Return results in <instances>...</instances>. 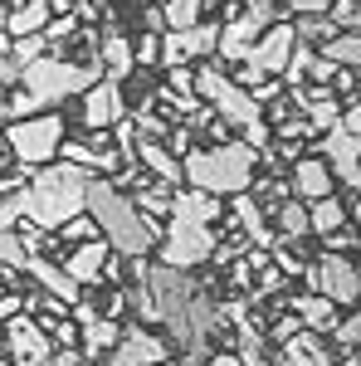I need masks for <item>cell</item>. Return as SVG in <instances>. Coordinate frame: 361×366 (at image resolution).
<instances>
[{"mask_svg":"<svg viewBox=\"0 0 361 366\" xmlns=\"http://www.w3.org/2000/svg\"><path fill=\"white\" fill-rule=\"evenodd\" d=\"M88 171L69 167V162H49V167L29 171V181L15 191L20 200V220L34 229H44V234H54L64 220H74V215H84V196H88Z\"/></svg>","mask_w":361,"mask_h":366,"instance_id":"1","label":"cell"},{"mask_svg":"<svg viewBox=\"0 0 361 366\" xmlns=\"http://www.w3.org/2000/svg\"><path fill=\"white\" fill-rule=\"evenodd\" d=\"M84 210L93 215V225H98V234L108 239V249L122 254V259H137V254L152 259L157 244H162V225L147 220L137 205H132V196H122V191H117L112 181H103V176L88 181Z\"/></svg>","mask_w":361,"mask_h":366,"instance_id":"2","label":"cell"},{"mask_svg":"<svg viewBox=\"0 0 361 366\" xmlns=\"http://www.w3.org/2000/svg\"><path fill=\"white\" fill-rule=\"evenodd\" d=\"M181 176L191 191H205V196H239L249 191L254 176H259V152L244 147V142H215V147H200V152H186L181 157Z\"/></svg>","mask_w":361,"mask_h":366,"instance_id":"3","label":"cell"},{"mask_svg":"<svg viewBox=\"0 0 361 366\" xmlns=\"http://www.w3.org/2000/svg\"><path fill=\"white\" fill-rule=\"evenodd\" d=\"M98 79H103L98 64H74V59H59V54H44V59H34L29 69H20V88L39 98L44 113L54 103H64V98H84Z\"/></svg>","mask_w":361,"mask_h":366,"instance_id":"4","label":"cell"},{"mask_svg":"<svg viewBox=\"0 0 361 366\" xmlns=\"http://www.w3.org/2000/svg\"><path fill=\"white\" fill-rule=\"evenodd\" d=\"M64 137H69V122L54 108L25 117V122H5V152L20 171H39L49 162H59V142Z\"/></svg>","mask_w":361,"mask_h":366,"instance_id":"5","label":"cell"},{"mask_svg":"<svg viewBox=\"0 0 361 366\" xmlns=\"http://www.w3.org/2000/svg\"><path fill=\"white\" fill-rule=\"evenodd\" d=\"M210 254H215V229H210V225H195V220H176V215H171L167 225H162L157 264H167V269H181V274H191L195 264H205Z\"/></svg>","mask_w":361,"mask_h":366,"instance_id":"6","label":"cell"},{"mask_svg":"<svg viewBox=\"0 0 361 366\" xmlns=\"http://www.w3.org/2000/svg\"><path fill=\"white\" fill-rule=\"evenodd\" d=\"M307 279H312V293H322L337 312H342V308H357V303H361V274H357V264H352L347 254L322 249L317 269H312Z\"/></svg>","mask_w":361,"mask_h":366,"instance_id":"7","label":"cell"},{"mask_svg":"<svg viewBox=\"0 0 361 366\" xmlns=\"http://www.w3.org/2000/svg\"><path fill=\"white\" fill-rule=\"evenodd\" d=\"M127 117V98H122V84L117 79H98V84L84 93V127L88 132H112L117 122Z\"/></svg>","mask_w":361,"mask_h":366,"instance_id":"8","label":"cell"},{"mask_svg":"<svg viewBox=\"0 0 361 366\" xmlns=\"http://www.w3.org/2000/svg\"><path fill=\"white\" fill-rule=\"evenodd\" d=\"M5 347H10V357H15L20 366H44V362H49V352H54L49 332H44L29 312H20V317L5 322Z\"/></svg>","mask_w":361,"mask_h":366,"instance_id":"9","label":"cell"},{"mask_svg":"<svg viewBox=\"0 0 361 366\" xmlns=\"http://www.w3.org/2000/svg\"><path fill=\"white\" fill-rule=\"evenodd\" d=\"M293 44H298V34H293V25L288 20H278V25H269L259 39H254L249 49V64L264 74V79H278L283 69H288V54H293Z\"/></svg>","mask_w":361,"mask_h":366,"instance_id":"10","label":"cell"},{"mask_svg":"<svg viewBox=\"0 0 361 366\" xmlns=\"http://www.w3.org/2000/svg\"><path fill=\"white\" fill-rule=\"evenodd\" d=\"M283 181H288V196L303 200V205H312V200H322V196H332V191H337L332 167H327L322 157H298V162L288 167Z\"/></svg>","mask_w":361,"mask_h":366,"instance_id":"11","label":"cell"},{"mask_svg":"<svg viewBox=\"0 0 361 366\" xmlns=\"http://www.w3.org/2000/svg\"><path fill=\"white\" fill-rule=\"evenodd\" d=\"M108 254H112L108 239H88V244L64 249V254H54V259H59V269L84 288V283H103V264H108Z\"/></svg>","mask_w":361,"mask_h":366,"instance_id":"12","label":"cell"},{"mask_svg":"<svg viewBox=\"0 0 361 366\" xmlns=\"http://www.w3.org/2000/svg\"><path fill=\"white\" fill-rule=\"evenodd\" d=\"M25 274H29L34 283H39V293H49V298L69 303V308H74V303L84 298V288H79V283H74L69 274H64V269H59V259H54V254H34V259L25 264Z\"/></svg>","mask_w":361,"mask_h":366,"instance_id":"13","label":"cell"},{"mask_svg":"<svg viewBox=\"0 0 361 366\" xmlns=\"http://www.w3.org/2000/svg\"><path fill=\"white\" fill-rule=\"evenodd\" d=\"M132 167H142L152 181H162V186H171V191H181L186 186V176H181V162L171 157L162 142H137V152H132Z\"/></svg>","mask_w":361,"mask_h":366,"instance_id":"14","label":"cell"},{"mask_svg":"<svg viewBox=\"0 0 361 366\" xmlns=\"http://www.w3.org/2000/svg\"><path fill=\"white\" fill-rule=\"evenodd\" d=\"M171 215L176 220H195V225H215V220H224V200L181 186V191H171Z\"/></svg>","mask_w":361,"mask_h":366,"instance_id":"15","label":"cell"},{"mask_svg":"<svg viewBox=\"0 0 361 366\" xmlns=\"http://www.w3.org/2000/svg\"><path fill=\"white\" fill-rule=\"evenodd\" d=\"M117 337H122V322H112V317H88V322H79V352H84V362H98V357H108L112 347H117Z\"/></svg>","mask_w":361,"mask_h":366,"instance_id":"16","label":"cell"},{"mask_svg":"<svg viewBox=\"0 0 361 366\" xmlns=\"http://www.w3.org/2000/svg\"><path fill=\"white\" fill-rule=\"evenodd\" d=\"M49 20H54L49 0H20V5H10V10H5V34H10V39L44 34V25H49Z\"/></svg>","mask_w":361,"mask_h":366,"instance_id":"17","label":"cell"},{"mask_svg":"<svg viewBox=\"0 0 361 366\" xmlns=\"http://www.w3.org/2000/svg\"><path fill=\"white\" fill-rule=\"evenodd\" d=\"M288 312L303 322L307 332H332L337 327V308L322 293H293V298H288Z\"/></svg>","mask_w":361,"mask_h":366,"instance_id":"18","label":"cell"},{"mask_svg":"<svg viewBox=\"0 0 361 366\" xmlns=\"http://www.w3.org/2000/svg\"><path fill=\"white\" fill-rule=\"evenodd\" d=\"M98 69H103L108 79L122 84V79L137 69V59H132V39H127V34H108V39H103V49H98Z\"/></svg>","mask_w":361,"mask_h":366,"instance_id":"19","label":"cell"},{"mask_svg":"<svg viewBox=\"0 0 361 366\" xmlns=\"http://www.w3.org/2000/svg\"><path fill=\"white\" fill-rule=\"evenodd\" d=\"M176 39H181L186 64H191V59H210L215 44H220V20H200V25H191V29H176Z\"/></svg>","mask_w":361,"mask_h":366,"instance_id":"20","label":"cell"},{"mask_svg":"<svg viewBox=\"0 0 361 366\" xmlns=\"http://www.w3.org/2000/svg\"><path fill=\"white\" fill-rule=\"evenodd\" d=\"M347 220H352V215H347V200L337 196V191H332V196H322V200H312V205H307V225H312V234H322V239H327L332 229H342Z\"/></svg>","mask_w":361,"mask_h":366,"instance_id":"21","label":"cell"},{"mask_svg":"<svg viewBox=\"0 0 361 366\" xmlns=\"http://www.w3.org/2000/svg\"><path fill=\"white\" fill-rule=\"evenodd\" d=\"M269 215H274V225H278V239H283V244H293V239H303V234H312V225H307V205L303 200H278L274 210H269Z\"/></svg>","mask_w":361,"mask_h":366,"instance_id":"22","label":"cell"},{"mask_svg":"<svg viewBox=\"0 0 361 366\" xmlns=\"http://www.w3.org/2000/svg\"><path fill=\"white\" fill-rule=\"evenodd\" d=\"M322 59H332L337 69H352V74H361V34H347V29H337L332 39L317 49Z\"/></svg>","mask_w":361,"mask_h":366,"instance_id":"23","label":"cell"},{"mask_svg":"<svg viewBox=\"0 0 361 366\" xmlns=\"http://www.w3.org/2000/svg\"><path fill=\"white\" fill-rule=\"evenodd\" d=\"M54 239L59 244H64V249H79V244H88V239H103V234H98V225H93V215H74V220H64V225L54 229Z\"/></svg>","mask_w":361,"mask_h":366,"instance_id":"24","label":"cell"},{"mask_svg":"<svg viewBox=\"0 0 361 366\" xmlns=\"http://www.w3.org/2000/svg\"><path fill=\"white\" fill-rule=\"evenodd\" d=\"M34 113H44V108H39V98H34V93H25L20 84L0 98V117H5V122H25V117H34Z\"/></svg>","mask_w":361,"mask_h":366,"instance_id":"25","label":"cell"},{"mask_svg":"<svg viewBox=\"0 0 361 366\" xmlns=\"http://www.w3.org/2000/svg\"><path fill=\"white\" fill-rule=\"evenodd\" d=\"M200 10H205V0H162L167 29H191V25H200Z\"/></svg>","mask_w":361,"mask_h":366,"instance_id":"26","label":"cell"},{"mask_svg":"<svg viewBox=\"0 0 361 366\" xmlns=\"http://www.w3.org/2000/svg\"><path fill=\"white\" fill-rule=\"evenodd\" d=\"M49 54V39L44 34H25V39H10V59H15V69H29L34 59Z\"/></svg>","mask_w":361,"mask_h":366,"instance_id":"27","label":"cell"},{"mask_svg":"<svg viewBox=\"0 0 361 366\" xmlns=\"http://www.w3.org/2000/svg\"><path fill=\"white\" fill-rule=\"evenodd\" d=\"M29 264V249L20 244V234L10 229V234H0V269H10V274H25Z\"/></svg>","mask_w":361,"mask_h":366,"instance_id":"28","label":"cell"},{"mask_svg":"<svg viewBox=\"0 0 361 366\" xmlns=\"http://www.w3.org/2000/svg\"><path fill=\"white\" fill-rule=\"evenodd\" d=\"M127 312H132L137 322H162V317H157V303H152V293H147V283L127 288Z\"/></svg>","mask_w":361,"mask_h":366,"instance_id":"29","label":"cell"},{"mask_svg":"<svg viewBox=\"0 0 361 366\" xmlns=\"http://www.w3.org/2000/svg\"><path fill=\"white\" fill-rule=\"evenodd\" d=\"M244 15H249L259 29H269V25L283 20V5H278V0H244Z\"/></svg>","mask_w":361,"mask_h":366,"instance_id":"30","label":"cell"},{"mask_svg":"<svg viewBox=\"0 0 361 366\" xmlns=\"http://www.w3.org/2000/svg\"><path fill=\"white\" fill-rule=\"evenodd\" d=\"M167 88H171V93H181V98H195V69H191V64L171 69V74H167Z\"/></svg>","mask_w":361,"mask_h":366,"instance_id":"31","label":"cell"},{"mask_svg":"<svg viewBox=\"0 0 361 366\" xmlns=\"http://www.w3.org/2000/svg\"><path fill=\"white\" fill-rule=\"evenodd\" d=\"M74 29H79V20H74V15H54V20L44 25V39H49V44H59V39H69Z\"/></svg>","mask_w":361,"mask_h":366,"instance_id":"32","label":"cell"},{"mask_svg":"<svg viewBox=\"0 0 361 366\" xmlns=\"http://www.w3.org/2000/svg\"><path fill=\"white\" fill-rule=\"evenodd\" d=\"M20 312H29L25 293H0V322H10V317H20Z\"/></svg>","mask_w":361,"mask_h":366,"instance_id":"33","label":"cell"},{"mask_svg":"<svg viewBox=\"0 0 361 366\" xmlns=\"http://www.w3.org/2000/svg\"><path fill=\"white\" fill-rule=\"evenodd\" d=\"M132 59H137V69H152L157 64V34H142L132 44Z\"/></svg>","mask_w":361,"mask_h":366,"instance_id":"34","label":"cell"},{"mask_svg":"<svg viewBox=\"0 0 361 366\" xmlns=\"http://www.w3.org/2000/svg\"><path fill=\"white\" fill-rule=\"evenodd\" d=\"M15 225H20V200H15V196H0V234H10Z\"/></svg>","mask_w":361,"mask_h":366,"instance_id":"35","label":"cell"},{"mask_svg":"<svg viewBox=\"0 0 361 366\" xmlns=\"http://www.w3.org/2000/svg\"><path fill=\"white\" fill-rule=\"evenodd\" d=\"M298 332H303V322H298L293 312H283V317L274 322V332H269V337H274V342H293Z\"/></svg>","mask_w":361,"mask_h":366,"instance_id":"36","label":"cell"},{"mask_svg":"<svg viewBox=\"0 0 361 366\" xmlns=\"http://www.w3.org/2000/svg\"><path fill=\"white\" fill-rule=\"evenodd\" d=\"M357 244H361V234H357V229H347V225L327 234V249H332V254H342V249H357Z\"/></svg>","mask_w":361,"mask_h":366,"instance_id":"37","label":"cell"},{"mask_svg":"<svg viewBox=\"0 0 361 366\" xmlns=\"http://www.w3.org/2000/svg\"><path fill=\"white\" fill-rule=\"evenodd\" d=\"M142 25H147V34H167V15H162V5H147V10H142Z\"/></svg>","mask_w":361,"mask_h":366,"instance_id":"38","label":"cell"},{"mask_svg":"<svg viewBox=\"0 0 361 366\" xmlns=\"http://www.w3.org/2000/svg\"><path fill=\"white\" fill-rule=\"evenodd\" d=\"M278 5H283V10H303V15H322L332 0H278Z\"/></svg>","mask_w":361,"mask_h":366,"instance_id":"39","label":"cell"},{"mask_svg":"<svg viewBox=\"0 0 361 366\" xmlns=\"http://www.w3.org/2000/svg\"><path fill=\"white\" fill-rule=\"evenodd\" d=\"M44 366H84V352L79 347H64V352H49V362Z\"/></svg>","mask_w":361,"mask_h":366,"instance_id":"40","label":"cell"},{"mask_svg":"<svg viewBox=\"0 0 361 366\" xmlns=\"http://www.w3.org/2000/svg\"><path fill=\"white\" fill-rule=\"evenodd\" d=\"M15 84H20V69H15V59L0 54V93H5V88H15Z\"/></svg>","mask_w":361,"mask_h":366,"instance_id":"41","label":"cell"},{"mask_svg":"<svg viewBox=\"0 0 361 366\" xmlns=\"http://www.w3.org/2000/svg\"><path fill=\"white\" fill-rule=\"evenodd\" d=\"M337 127H342V132H352V137H357V132H361V103H352V108H347V113L337 117Z\"/></svg>","mask_w":361,"mask_h":366,"instance_id":"42","label":"cell"},{"mask_svg":"<svg viewBox=\"0 0 361 366\" xmlns=\"http://www.w3.org/2000/svg\"><path fill=\"white\" fill-rule=\"evenodd\" d=\"M249 279H254L249 259H239V264H229V283H234V288H249Z\"/></svg>","mask_w":361,"mask_h":366,"instance_id":"43","label":"cell"},{"mask_svg":"<svg viewBox=\"0 0 361 366\" xmlns=\"http://www.w3.org/2000/svg\"><path fill=\"white\" fill-rule=\"evenodd\" d=\"M205 366H244V362H239L234 352H210V357H205Z\"/></svg>","mask_w":361,"mask_h":366,"instance_id":"44","label":"cell"},{"mask_svg":"<svg viewBox=\"0 0 361 366\" xmlns=\"http://www.w3.org/2000/svg\"><path fill=\"white\" fill-rule=\"evenodd\" d=\"M347 215H352V225H357V234H361V191H357V205H352Z\"/></svg>","mask_w":361,"mask_h":366,"instance_id":"45","label":"cell"},{"mask_svg":"<svg viewBox=\"0 0 361 366\" xmlns=\"http://www.w3.org/2000/svg\"><path fill=\"white\" fill-rule=\"evenodd\" d=\"M342 366H361V357H357V352H352V357H347V362H342Z\"/></svg>","mask_w":361,"mask_h":366,"instance_id":"46","label":"cell"},{"mask_svg":"<svg viewBox=\"0 0 361 366\" xmlns=\"http://www.w3.org/2000/svg\"><path fill=\"white\" fill-rule=\"evenodd\" d=\"M352 352H357V357H361V332H357V342H352Z\"/></svg>","mask_w":361,"mask_h":366,"instance_id":"47","label":"cell"},{"mask_svg":"<svg viewBox=\"0 0 361 366\" xmlns=\"http://www.w3.org/2000/svg\"><path fill=\"white\" fill-rule=\"evenodd\" d=\"M0 98H5V93H0Z\"/></svg>","mask_w":361,"mask_h":366,"instance_id":"48","label":"cell"}]
</instances>
